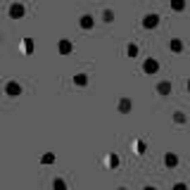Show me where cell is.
Wrapping results in <instances>:
<instances>
[{"label":"cell","mask_w":190,"mask_h":190,"mask_svg":"<svg viewBox=\"0 0 190 190\" xmlns=\"http://www.w3.org/2000/svg\"><path fill=\"white\" fill-rule=\"evenodd\" d=\"M52 188H55V190H67V188H64V181H55Z\"/></svg>","instance_id":"12"},{"label":"cell","mask_w":190,"mask_h":190,"mask_svg":"<svg viewBox=\"0 0 190 190\" xmlns=\"http://www.w3.org/2000/svg\"><path fill=\"white\" fill-rule=\"evenodd\" d=\"M164 164H166V166H176V164H178V157H176V154H166V157H164Z\"/></svg>","instance_id":"5"},{"label":"cell","mask_w":190,"mask_h":190,"mask_svg":"<svg viewBox=\"0 0 190 190\" xmlns=\"http://www.w3.org/2000/svg\"><path fill=\"white\" fill-rule=\"evenodd\" d=\"M74 83H79V86H83V83H86V74H79V76L74 79Z\"/></svg>","instance_id":"10"},{"label":"cell","mask_w":190,"mask_h":190,"mask_svg":"<svg viewBox=\"0 0 190 190\" xmlns=\"http://www.w3.org/2000/svg\"><path fill=\"white\" fill-rule=\"evenodd\" d=\"M7 95H10V98H17V95H21V86H19L17 81H10V83H7Z\"/></svg>","instance_id":"1"},{"label":"cell","mask_w":190,"mask_h":190,"mask_svg":"<svg viewBox=\"0 0 190 190\" xmlns=\"http://www.w3.org/2000/svg\"><path fill=\"white\" fill-rule=\"evenodd\" d=\"M169 91H171V83H159V93L162 95H166Z\"/></svg>","instance_id":"8"},{"label":"cell","mask_w":190,"mask_h":190,"mask_svg":"<svg viewBox=\"0 0 190 190\" xmlns=\"http://www.w3.org/2000/svg\"><path fill=\"white\" fill-rule=\"evenodd\" d=\"M143 190H154V188H152V185H147V188H143Z\"/></svg>","instance_id":"17"},{"label":"cell","mask_w":190,"mask_h":190,"mask_svg":"<svg viewBox=\"0 0 190 190\" xmlns=\"http://www.w3.org/2000/svg\"><path fill=\"white\" fill-rule=\"evenodd\" d=\"M81 26L83 29H91L93 26V17H91V14H83V17H81Z\"/></svg>","instance_id":"6"},{"label":"cell","mask_w":190,"mask_h":190,"mask_svg":"<svg viewBox=\"0 0 190 190\" xmlns=\"http://www.w3.org/2000/svg\"><path fill=\"white\" fill-rule=\"evenodd\" d=\"M157 24H159V17H157V14H147V17H145V21H143L145 29H154Z\"/></svg>","instance_id":"4"},{"label":"cell","mask_w":190,"mask_h":190,"mask_svg":"<svg viewBox=\"0 0 190 190\" xmlns=\"http://www.w3.org/2000/svg\"><path fill=\"white\" fill-rule=\"evenodd\" d=\"M126 52H128V57H136V55H138V48H136V45H128Z\"/></svg>","instance_id":"9"},{"label":"cell","mask_w":190,"mask_h":190,"mask_svg":"<svg viewBox=\"0 0 190 190\" xmlns=\"http://www.w3.org/2000/svg\"><path fill=\"white\" fill-rule=\"evenodd\" d=\"M181 48H183V43H181V41H171V50H176V52H178Z\"/></svg>","instance_id":"11"},{"label":"cell","mask_w":190,"mask_h":190,"mask_svg":"<svg viewBox=\"0 0 190 190\" xmlns=\"http://www.w3.org/2000/svg\"><path fill=\"white\" fill-rule=\"evenodd\" d=\"M143 69H145V72H147V74H154V72H157V69H159V62H157V60H145Z\"/></svg>","instance_id":"3"},{"label":"cell","mask_w":190,"mask_h":190,"mask_svg":"<svg viewBox=\"0 0 190 190\" xmlns=\"http://www.w3.org/2000/svg\"><path fill=\"white\" fill-rule=\"evenodd\" d=\"M119 190H124V188H119Z\"/></svg>","instance_id":"18"},{"label":"cell","mask_w":190,"mask_h":190,"mask_svg":"<svg viewBox=\"0 0 190 190\" xmlns=\"http://www.w3.org/2000/svg\"><path fill=\"white\" fill-rule=\"evenodd\" d=\"M128 107H131V100H121V112H128Z\"/></svg>","instance_id":"13"},{"label":"cell","mask_w":190,"mask_h":190,"mask_svg":"<svg viewBox=\"0 0 190 190\" xmlns=\"http://www.w3.org/2000/svg\"><path fill=\"white\" fill-rule=\"evenodd\" d=\"M171 5H173V10H183V5H185V2H183V0H173Z\"/></svg>","instance_id":"14"},{"label":"cell","mask_w":190,"mask_h":190,"mask_svg":"<svg viewBox=\"0 0 190 190\" xmlns=\"http://www.w3.org/2000/svg\"><path fill=\"white\" fill-rule=\"evenodd\" d=\"M60 52H72V43H69V41H62V43H60Z\"/></svg>","instance_id":"7"},{"label":"cell","mask_w":190,"mask_h":190,"mask_svg":"<svg viewBox=\"0 0 190 190\" xmlns=\"http://www.w3.org/2000/svg\"><path fill=\"white\" fill-rule=\"evenodd\" d=\"M10 17H12V19H21V17H24V7L14 2V5L10 7Z\"/></svg>","instance_id":"2"},{"label":"cell","mask_w":190,"mask_h":190,"mask_svg":"<svg viewBox=\"0 0 190 190\" xmlns=\"http://www.w3.org/2000/svg\"><path fill=\"white\" fill-rule=\"evenodd\" d=\"M173 190H188V188H185V183H176V185H173Z\"/></svg>","instance_id":"16"},{"label":"cell","mask_w":190,"mask_h":190,"mask_svg":"<svg viewBox=\"0 0 190 190\" xmlns=\"http://www.w3.org/2000/svg\"><path fill=\"white\" fill-rule=\"evenodd\" d=\"M43 162L50 164V162H55V157H52V154H45V157H43Z\"/></svg>","instance_id":"15"}]
</instances>
